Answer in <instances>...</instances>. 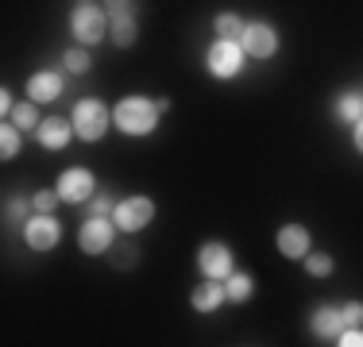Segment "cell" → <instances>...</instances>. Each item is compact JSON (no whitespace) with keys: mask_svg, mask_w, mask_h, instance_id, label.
<instances>
[{"mask_svg":"<svg viewBox=\"0 0 363 347\" xmlns=\"http://www.w3.org/2000/svg\"><path fill=\"white\" fill-rule=\"evenodd\" d=\"M344 312L340 309H333V305H321L313 312V320H309V332L317 336V340H340V332H344Z\"/></svg>","mask_w":363,"mask_h":347,"instance_id":"cell-11","label":"cell"},{"mask_svg":"<svg viewBox=\"0 0 363 347\" xmlns=\"http://www.w3.org/2000/svg\"><path fill=\"white\" fill-rule=\"evenodd\" d=\"M0 108H4V116H12V112H16V104H12V93H0Z\"/></svg>","mask_w":363,"mask_h":347,"instance_id":"cell-30","label":"cell"},{"mask_svg":"<svg viewBox=\"0 0 363 347\" xmlns=\"http://www.w3.org/2000/svg\"><path fill=\"white\" fill-rule=\"evenodd\" d=\"M58 197L66 205H82V201H93L97 197V178H93L85 166H74L58 178Z\"/></svg>","mask_w":363,"mask_h":347,"instance_id":"cell-6","label":"cell"},{"mask_svg":"<svg viewBox=\"0 0 363 347\" xmlns=\"http://www.w3.org/2000/svg\"><path fill=\"white\" fill-rule=\"evenodd\" d=\"M197 266H201V274L209 278V282H220V278L232 274V251L224 247V243H201Z\"/></svg>","mask_w":363,"mask_h":347,"instance_id":"cell-9","label":"cell"},{"mask_svg":"<svg viewBox=\"0 0 363 347\" xmlns=\"http://www.w3.org/2000/svg\"><path fill=\"white\" fill-rule=\"evenodd\" d=\"M70 28H74V39L82 47H93V42L105 39V12L97 4H77L70 16Z\"/></svg>","mask_w":363,"mask_h":347,"instance_id":"cell-4","label":"cell"},{"mask_svg":"<svg viewBox=\"0 0 363 347\" xmlns=\"http://www.w3.org/2000/svg\"><path fill=\"white\" fill-rule=\"evenodd\" d=\"M20 154V127L4 124L0 127V159H16Z\"/></svg>","mask_w":363,"mask_h":347,"instance_id":"cell-22","label":"cell"},{"mask_svg":"<svg viewBox=\"0 0 363 347\" xmlns=\"http://www.w3.org/2000/svg\"><path fill=\"white\" fill-rule=\"evenodd\" d=\"M112 212H116V201H112V197H93V216H105L108 220Z\"/></svg>","mask_w":363,"mask_h":347,"instance_id":"cell-28","label":"cell"},{"mask_svg":"<svg viewBox=\"0 0 363 347\" xmlns=\"http://www.w3.org/2000/svg\"><path fill=\"white\" fill-rule=\"evenodd\" d=\"M55 201H62L58 189H39V193L31 197V208H35V216H50L55 212Z\"/></svg>","mask_w":363,"mask_h":347,"instance_id":"cell-23","label":"cell"},{"mask_svg":"<svg viewBox=\"0 0 363 347\" xmlns=\"http://www.w3.org/2000/svg\"><path fill=\"white\" fill-rule=\"evenodd\" d=\"M306 271L313 278H328L333 274V255H306Z\"/></svg>","mask_w":363,"mask_h":347,"instance_id":"cell-24","label":"cell"},{"mask_svg":"<svg viewBox=\"0 0 363 347\" xmlns=\"http://www.w3.org/2000/svg\"><path fill=\"white\" fill-rule=\"evenodd\" d=\"M4 212H8V220H23V224H28V201H20V197H12Z\"/></svg>","mask_w":363,"mask_h":347,"instance_id":"cell-27","label":"cell"},{"mask_svg":"<svg viewBox=\"0 0 363 347\" xmlns=\"http://www.w3.org/2000/svg\"><path fill=\"white\" fill-rule=\"evenodd\" d=\"M151 220H155V201L151 197H128V201H120L116 212H112V224L124 228V232H140Z\"/></svg>","mask_w":363,"mask_h":347,"instance_id":"cell-7","label":"cell"},{"mask_svg":"<svg viewBox=\"0 0 363 347\" xmlns=\"http://www.w3.org/2000/svg\"><path fill=\"white\" fill-rule=\"evenodd\" d=\"M28 97H31V104L58 101V97H62V77H58L55 69H39V74L28 81Z\"/></svg>","mask_w":363,"mask_h":347,"instance_id":"cell-12","label":"cell"},{"mask_svg":"<svg viewBox=\"0 0 363 347\" xmlns=\"http://www.w3.org/2000/svg\"><path fill=\"white\" fill-rule=\"evenodd\" d=\"M336 120H344V124H359L363 120V93H344V97L336 101Z\"/></svg>","mask_w":363,"mask_h":347,"instance_id":"cell-17","label":"cell"},{"mask_svg":"<svg viewBox=\"0 0 363 347\" xmlns=\"http://www.w3.org/2000/svg\"><path fill=\"white\" fill-rule=\"evenodd\" d=\"M274 243H279V251H282L286 258H294V263L309 255V232L301 228V224H286V228L279 232V239H274Z\"/></svg>","mask_w":363,"mask_h":347,"instance_id":"cell-13","label":"cell"},{"mask_svg":"<svg viewBox=\"0 0 363 347\" xmlns=\"http://www.w3.org/2000/svg\"><path fill=\"white\" fill-rule=\"evenodd\" d=\"M43 120H39V112H35V104H16V112H12V127H20V132H31V127H39Z\"/></svg>","mask_w":363,"mask_h":347,"instance_id":"cell-20","label":"cell"},{"mask_svg":"<svg viewBox=\"0 0 363 347\" xmlns=\"http://www.w3.org/2000/svg\"><path fill=\"white\" fill-rule=\"evenodd\" d=\"M240 47H244V55H252V58H271L274 50H279V31H274L271 23H247Z\"/></svg>","mask_w":363,"mask_h":347,"instance_id":"cell-10","label":"cell"},{"mask_svg":"<svg viewBox=\"0 0 363 347\" xmlns=\"http://www.w3.org/2000/svg\"><path fill=\"white\" fill-rule=\"evenodd\" d=\"M213 28H217V35H220V42H236V39H244L247 23L240 20V16L224 12V16H217V20H213Z\"/></svg>","mask_w":363,"mask_h":347,"instance_id":"cell-18","label":"cell"},{"mask_svg":"<svg viewBox=\"0 0 363 347\" xmlns=\"http://www.w3.org/2000/svg\"><path fill=\"white\" fill-rule=\"evenodd\" d=\"M340 312H344V324L348 328H363V301H348Z\"/></svg>","mask_w":363,"mask_h":347,"instance_id":"cell-25","label":"cell"},{"mask_svg":"<svg viewBox=\"0 0 363 347\" xmlns=\"http://www.w3.org/2000/svg\"><path fill=\"white\" fill-rule=\"evenodd\" d=\"M112 239H116V228H112V220H105V216H89V220L77 228V247H82L85 255H105L112 247Z\"/></svg>","mask_w":363,"mask_h":347,"instance_id":"cell-5","label":"cell"},{"mask_svg":"<svg viewBox=\"0 0 363 347\" xmlns=\"http://www.w3.org/2000/svg\"><path fill=\"white\" fill-rule=\"evenodd\" d=\"M62 66L70 69V74H89L93 58H89V50H85V47H70V50L62 55Z\"/></svg>","mask_w":363,"mask_h":347,"instance_id":"cell-21","label":"cell"},{"mask_svg":"<svg viewBox=\"0 0 363 347\" xmlns=\"http://www.w3.org/2000/svg\"><path fill=\"white\" fill-rule=\"evenodd\" d=\"M189 301H194L197 312H217L220 301H228V297H224V285L220 282H209V278H205V282L194 290V297H189Z\"/></svg>","mask_w":363,"mask_h":347,"instance_id":"cell-16","label":"cell"},{"mask_svg":"<svg viewBox=\"0 0 363 347\" xmlns=\"http://www.w3.org/2000/svg\"><path fill=\"white\" fill-rule=\"evenodd\" d=\"M135 255H140V251H135L132 243H128V247H120V263H124V266H132V263H135Z\"/></svg>","mask_w":363,"mask_h":347,"instance_id":"cell-29","label":"cell"},{"mask_svg":"<svg viewBox=\"0 0 363 347\" xmlns=\"http://www.w3.org/2000/svg\"><path fill=\"white\" fill-rule=\"evenodd\" d=\"M336 347H363V328H344Z\"/></svg>","mask_w":363,"mask_h":347,"instance_id":"cell-26","label":"cell"},{"mask_svg":"<svg viewBox=\"0 0 363 347\" xmlns=\"http://www.w3.org/2000/svg\"><path fill=\"white\" fill-rule=\"evenodd\" d=\"M135 16H132V4H112V42L116 47H132L135 42Z\"/></svg>","mask_w":363,"mask_h":347,"instance_id":"cell-14","label":"cell"},{"mask_svg":"<svg viewBox=\"0 0 363 347\" xmlns=\"http://www.w3.org/2000/svg\"><path fill=\"white\" fill-rule=\"evenodd\" d=\"M205 69H209L213 77H220V81H228V77H236L240 69H244V47L240 42H213L209 55H205Z\"/></svg>","mask_w":363,"mask_h":347,"instance_id":"cell-3","label":"cell"},{"mask_svg":"<svg viewBox=\"0 0 363 347\" xmlns=\"http://www.w3.org/2000/svg\"><path fill=\"white\" fill-rule=\"evenodd\" d=\"M108 120H112V112L105 108L101 101H93V97H85V101H77V108H74V132L85 139V143H97L101 135L108 132Z\"/></svg>","mask_w":363,"mask_h":347,"instance_id":"cell-2","label":"cell"},{"mask_svg":"<svg viewBox=\"0 0 363 347\" xmlns=\"http://www.w3.org/2000/svg\"><path fill=\"white\" fill-rule=\"evenodd\" d=\"M35 135H39V143L47 147V151H62V147L70 143L77 132H74V124H66V120H58V116H55V120H43Z\"/></svg>","mask_w":363,"mask_h":347,"instance_id":"cell-15","label":"cell"},{"mask_svg":"<svg viewBox=\"0 0 363 347\" xmlns=\"http://www.w3.org/2000/svg\"><path fill=\"white\" fill-rule=\"evenodd\" d=\"M352 139H356V151L363 154V120H359V124H356V135H352Z\"/></svg>","mask_w":363,"mask_h":347,"instance_id":"cell-31","label":"cell"},{"mask_svg":"<svg viewBox=\"0 0 363 347\" xmlns=\"http://www.w3.org/2000/svg\"><path fill=\"white\" fill-rule=\"evenodd\" d=\"M159 116L162 112L147 97H124L116 104V112H112V120H116V127L124 135H151L155 124H159Z\"/></svg>","mask_w":363,"mask_h":347,"instance_id":"cell-1","label":"cell"},{"mask_svg":"<svg viewBox=\"0 0 363 347\" xmlns=\"http://www.w3.org/2000/svg\"><path fill=\"white\" fill-rule=\"evenodd\" d=\"M224 282H228V285H224V297H228V301H247V297H252V290H255L252 274H236V271H232Z\"/></svg>","mask_w":363,"mask_h":347,"instance_id":"cell-19","label":"cell"},{"mask_svg":"<svg viewBox=\"0 0 363 347\" xmlns=\"http://www.w3.org/2000/svg\"><path fill=\"white\" fill-rule=\"evenodd\" d=\"M23 239H28L31 251H55V243L62 239V228H58L55 216H31L23 224Z\"/></svg>","mask_w":363,"mask_h":347,"instance_id":"cell-8","label":"cell"}]
</instances>
